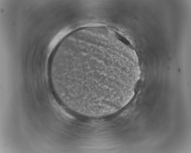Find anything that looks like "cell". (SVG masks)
Listing matches in <instances>:
<instances>
[{
    "mask_svg": "<svg viewBox=\"0 0 191 153\" xmlns=\"http://www.w3.org/2000/svg\"><path fill=\"white\" fill-rule=\"evenodd\" d=\"M106 40L73 37L63 47L49 77L57 93L69 104L106 107L119 98L124 83L133 79L121 66L117 46Z\"/></svg>",
    "mask_w": 191,
    "mask_h": 153,
    "instance_id": "cell-1",
    "label": "cell"
}]
</instances>
